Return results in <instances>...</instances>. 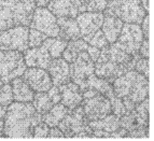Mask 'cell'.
I'll return each mask as SVG.
<instances>
[{
    "label": "cell",
    "mask_w": 154,
    "mask_h": 141,
    "mask_svg": "<svg viewBox=\"0 0 154 141\" xmlns=\"http://www.w3.org/2000/svg\"><path fill=\"white\" fill-rule=\"evenodd\" d=\"M48 38L45 33L37 30L35 28H29L28 31V48H37L42 45L44 40Z\"/></svg>",
    "instance_id": "obj_28"
},
{
    "label": "cell",
    "mask_w": 154,
    "mask_h": 141,
    "mask_svg": "<svg viewBox=\"0 0 154 141\" xmlns=\"http://www.w3.org/2000/svg\"><path fill=\"white\" fill-rule=\"evenodd\" d=\"M21 77L33 92H46L53 85L49 72L43 68L28 67Z\"/></svg>",
    "instance_id": "obj_14"
},
{
    "label": "cell",
    "mask_w": 154,
    "mask_h": 141,
    "mask_svg": "<svg viewBox=\"0 0 154 141\" xmlns=\"http://www.w3.org/2000/svg\"><path fill=\"white\" fill-rule=\"evenodd\" d=\"M107 0H88L85 5L88 12H103L107 7Z\"/></svg>",
    "instance_id": "obj_32"
},
{
    "label": "cell",
    "mask_w": 154,
    "mask_h": 141,
    "mask_svg": "<svg viewBox=\"0 0 154 141\" xmlns=\"http://www.w3.org/2000/svg\"><path fill=\"white\" fill-rule=\"evenodd\" d=\"M88 0H49L48 9L58 16L75 17L81 12H85V5Z\"/></svg>",
    "instance_id": "obj_15"
},
{
    "label": "cell",
    "mask_w": 154,
    "mask_h": 141,
    "mask_svg": "<svg viewBox=\"0 0 154 141\" xmlns=\"http://www.w3.org/2000/svg\"><path fill=\"white\" fill-rule=\"evenodd\" d=\"M60 95H62V103L68 109H73L81 105L83 100L82 90L75 82H68L58 86Z\"/></svg>",
    "instance_id": "obj_20"
},
{
    "label": "cell",
    "mask_w": 154,
    "mask_h": 141,
    "mask_svg": "<svg viewBox=\"0 0 154 141\" xmlns=\"http://www.w3.org/2000/svg\"><path fill=\"white\" fill-rule=\"evenodd\" d=\"M88 46V43L86 41H84L82 38H78L75 40H70L67 43L66 49L63 52V58L66 60L67 63H72L77 58V56L79 55V53L83 51H86Z\"/></svg>",
    "instance_id": "obj_25"
},
{
    "label": "cell",
    "mask_w": 154,
    "mask_h": 141,
    "mask_svg": "<svg viewBox=\"0 0 154 141\" xmlns=\"http://www.w3.org/2000/svg\"><path fill=\"white\" fill-rule=\"evenodd\" d=\"M11 82H12L11 87H12L13 99L15 101H20V103H31L32 101L35 92L22 79V77L15 78Z\"/></svg>",
    "instance_id": "obj_24"
},
{
    "label": "cell",
    "mask_w": 154,
    "mask_h": 141,
    "mask_svg": "<svg viewBox=\"0 0 154 141\" xmlns=\"http://www.w3.org/2000/svg\"><path fill=\"white\" fill-rule=\"evenodd\" d=\"M5 111H7V107H5V106H1V105H0V121L3 120V118H5Z\"/></svg>",
    "instance_id": "obj_41"
},
{
    "label": "cell",
    "mask_w": 154,
    "mask_h": 141,
    "mask_svg": "<svg viewBox=\"0 0 154 141\" xmlns=\"http://www.w3.org/2000/svg\"><path fill=\"white\" fill-rule=\"evenodd\" d=\"M28 26H14L0 30V50L24 52L28 49Z\"/></svg>",
    "instance_id": "obj_9"
},
{
    "label": "cell",
    "mask_w": 154,
    "mask_h": 141,
    "mask_svg": "<svg viewBox=\"0 0 154 141\" xmlns=\"http://www.w3.org/2000/svg\"><path fill=\"white\" fill-rule=\"evenodd\" d=\"M88 126L94 137H108V138H112L116 130L121 127L120 118L112 113L100 120L88 121Z\"/></svg>",
    "instance_id": "obj_17"
},
{
    "label": "cell",
    "mask_w": 154,
    "mask_h": 141,
    "mask_svg": "<svg viewBox=\"0 0 154 141\" xmlns=\"http://www.w3.org/2000/svg\"><path fill=\"white\" fill-rule=\"evenodd\" d=\"M105 14L103 12H81L75 16L80 28V35L84 41L88 42L94 33L101 28Z\"/></svg>",
    "instance_id": "obj_13"
},
{
    "label": "cell",
    "mask_w": 154,
    "mask_h": 141,
    "mask_svg": "<svg viewBox=\"0 0 154 141\" xmlns=\"http://www.w3.org/2000/svg\"><path fill=\"white\" fill-rule=\"evenodd\" d=\"M46 70L51 77L52 83L55 86H60V85L71 81L69 63H67L62 57L52 59Z\"/></svg>",
    "instance_id": "obj_18"
},
{
    "label": "cell",
    "mask_w": 154,
    "mask_h": 141,
    "mask_svg": "<svg viewBox=\"0 0 154 141\" xmlns=\"http://www.w3.org/2000/svg\"><path fill=\"white\" fill-rule=\"evenodd\" d=\"M88 43V45L95 46V48H98V49L101 50L108 45L109 42L107 41V39H106L105 35H103V32L101 31V29H99V30H97L94 33V36L91 38V40Z\"/></svg>",
    "instance_id": "obj_30"
},
{
    "label": "cell",
    "mask_w": 154,
    "mask_h": 141,
    "mask_svg": "<svg viewBox=\"0 0 154 141\" xmlns=\"http://www.w3.org/2000/svg\"><path fill=\"white\" fill-rule=\"evenodd\" d=\"M80 88H81L82 92L85 90H88V88H94V90H96L98 93L105 95L106 97L109 98V99H111V98H113L116 96L114 93H113L112 84H111L109 81H107L106 79L97 77L95 73L91 75L90 77L86 79L84 84H83L82 86H80Z\"/></svg>",
    "instance_id": "obj_23"
},
{
    "label": "cell",
    "mask_w": 154,
    "mask_h": 141,
    "mask_svg": "<svg viewBox=\"0 0 154 141\" xmlns=\"http://www.w3.org/2000/svg\"><path fill=\"white\" fill-rule=\"evenodd\" d=\"M103 14L114 15L124 23L141 24L146 12L140 0H111L107 3Z\"/></svg>",
    "instance_id": "obj_6"
},
{
    "label": "cell",
    "mask_w": 154,
    "mask_h": 141,
    "mask_svg": "<svg viewBox=\"0 0 154 141\" xmlns=\"http://www.w3.org/2000/svg\"><path fill=\"white\" fill-rule=\"evenodd\" d=\"M24 60L27 67H38L46 69L53 58L50 55L49 51L42 44L37 48H28L24 51Z\"/></svg>",
    "instance_id": "obj_19"
},
{
    "label": "cell",
    "mask_w": 154,
    "mask_h": 141,
    "mask_svg": "<svg viewBox=\"0 0 154 141\" xmlns=\"http://www.w3.org/2000/svg\"><path fill=\"white\" fill-rule=\"evenodd\" d=\"M69 109L65 107L63 103H56L46 113H44L42 115V121L49 127H54V126H57L60 121L64 118V116L67 114Z\"/></svg>",
    "instance_id": "obj_26"
},
{
    "label": "cell",
    "mask_w": 154,
    "mask_h": 141,
    "mask_svg": "<svg viewBox=\"0 0 154 141\" xmlns=\"http://www.w3.org/2000/svg\"><path fill=\"white\" fill-rule=\"evenodd\" d=\"M139 57L140 55H129L118 48L114 43H110L100 50L99 57L94 63V73L97 77L106 79L112 84L116 78L134 69L135 63Z\"/></svg>",
    "instance_id": "obj_2"
},
{
    "label": "cell",
    "mask_w": 154,
    "mask_h": 141,
    "mask_svg": "<svg viewBox=\"0 0 154 141\" xmlns=\"http://www.w3.org/2000/svg\"><path fill=\"white\" fill-rule=\"evenodd\" d=\"M42 122L31 103H11L3 118V136L11 138H31L33 129Z\"/></svg>",
    "instance_id": "obj_1"
},
{
    "label": "cell",
    "mask_w": 154,
    "mask_h": 141,
    "mask_svg": "<svg viewBox=\"0 0 154 141\" xmlns=\"http://www.w3.org/2000/svg\"><path fill=\"white\" fill-rule=\"evenodd\" d=\"M57 25L59 28V38L65 39L67 41L81 38L79 25H78L77 20L75 17L58 16L57 17Z\"/></svg>",
    "instance_id": "obj_21"
},
{
    "label": "cell",
    "mask_w": 154,
    "mask_h": 141,
    "mask_svg": "<svg viewBox=\"0 0 154 141\" xmlns=\"http://www.w3.org/2000/svg\"><path fill=\"white\" fill-rule=\"evenodd\" d=\"M26 68L23 52L0 50V79L3 83H9L21 77Z\"/></svg>",
    "instance_id": "obj_7"
},
{
    "label": "cell",
    "mask_w": 154,
    "mask_h": 141,
    "mask_svg": "<svg viewBox=\"0 0 154 141\" xmlns=\"http://www.w3.org/2000/svg\"><path fill=\"white\" fill-rule=\"evenodd\" d=\"M35 3H36L37 7H42V8H45L49 5V0H35Z\"/></svg>",
    "instance_id": "obj_39"
},
{
    "label": "cell",
    "mask_w": 154,
    "mask_h": 141,
    "mask_svg": "<svg viewBox=\"0 0 154 141\" xmlns=\"http://www.w3.org/2000/svg\"><path fill=\"white\" fill-rule=\"evenodd\" d=\"M86 52H88V54L90 55L91 59H92L94 63L97 60V58L99 57V55H100V49H98V48H95V46H92V45H88V46Z\"/></svg>",
    "instance_id": "obj_37"
},
{
    "label": "cell",
    "mask_w": 154,
    "mask_h": 141,
    "mask_svg": "<svg viewBox=\"0 0 154 141\" xmlns=\"http://www.w3.org/2000/svg\"><path fill=\"white\" fill-rule=\"evenodd\" d=\"M0 137H3V120L0 121Z\"/></svg>",
    "instance_id": "obj_42"
},
{
    "label": "cell",
    "mask_w": 154,
    "mask_h": 141,
    "mask_svg": "<svg viewBox=\"0 0 154 141\" xmlns=\"http://www.w3.org/2000/svg\"><path fill=\"white\" fill-rule=\"evenodd\" d=\"M2 85H3V82H2V81H1V79H0V87L2 86Z\"/></svg>",
    "instance_id": "obj_43"
},
{
    "label": "cell",
    "mask_w": 154,
    "mask_h": 141,
    "mask_svg": "<svg viewBox=\"0 0 154 141\" xmlns=\"http://www.w3.org/2000/svg\"><path fill=\"white\" fill-rule=\"evenodd\" d=\"M29 26L30 28L45 33L48 37H58L59 28L57 25V17L46 7H36Z\"/></svg>",
    "instance_id": "obj_10"
},
{
    "label": "cell",
    "mask_w": 154,
    "mask_h": 141,
    "mask_svg": "<svg viewBox=\"0 0 154 141\" xmlns=\"http://www.w3.org/2000/svg\"><path fill=\"white\" fill-rule=\"evenodd\" d=\"M64 133V137L73 138H90L93 133L88 126V120L84 114L82 106L80 105L73 109H69L57 125Z\"/></svg>",
    "instance_id": "obj_5"
},
{
    "label": "cell",
    "mask_w": 154,
    "mask_h": 141,
    "mask_svg": "<svg viewBox=\"0 0 154 141\" xmlns=\"http://www.w3.org/2000/svg\"><path fill=\"white\" fill-rule=\"evenodd\" d=\"M134 69L137 72L143 75L144 77L149 78V58H144V57H139L135 63Z\"/></svg>",
    "instance_id": "obj_33"
},
{
    "label": "cell",
    "mask_w": 154,
    "mask_h": 141,
    "mask_svg": "<svg viewBox=\"0 0 154 141\" xmlns=\"http://www.w3.org/2000/svg\"><path fill=\"white\" fill-rule=\"evenodd\" d=\"M48 137L49 138H63L64 133H63V131L57 126H54V127H50Z\"/></svg>",
    "instance_id": "obj_38"
},
{
    "label": "cell",
    "mask_w": 154,
    "mask_h": 141,
    "mask_svg": "<svg viewBox=\"0 0 154 141\" xmlns=\"http://www.w3.org/2000/svg\"><path fill=\"white\" fill-rule=\"evenodd\" d=\"M109 1H111V0H107V2H109Z\"/></svg>",
    "instance_id": "obj_44"
},
{
    "label": "cell",
    "mask_w": 154,
    "mask_h": 141,
    "mask_svg": "<svg viewBox=\"0 0 154 141\" xmlns=\"http://www.w3.org/2000/svg\"><path fill=\"white\" fill-rule=\"evenodd\" d=\"M13 93L11 84L5 83V85L0 87V105L8 107L11 103H13Z\"/></svg>",
    "instance_id": "obj_29"
},
{
    "label": "cell",
    "mask_w": 154,
    "mask_h": 141,
    "mask_svg": "<svg viewBox=\"0 0 154 141\" xmlns=\"http://www.w3.org/2000/svg\"><path fill=\"white\" fill-rule=\"evenodd\" d=\"M140 3L141 5L143 7V9L146 10V13H149V10H150V5H149V0H140Z\"/></svg>",
    "instance_id": "obj_40"
},
{
    "label": "cell",
    "mask_w": 154,
    "mask_h": 141,
    "mask_svg": "<svg viewBox=\"0 0 154 141\" xmlns=\"http://www.w3.org/2000/svg\"><path fill=\"white\" fill-rule=\"evenodd\" d=\"M113 93L122 99L127 111L135 109L137 103L149 96V78L131 69L112 82Z\"/></svg>",
    "instance_id": "obj_3"
},
{
    "label": "cell",
    "mask_w": 154,
    "mask_h": 141,
    "mask_svg": "<svg viewBox=\"0 0 154 141\" xmlns=\"http://www.w3.org/2000/svg\"><path fill=\"white\" fill-rule=\"evenodd\" d=\"M139 55L144 58H149L150 56V45H149V39H143L141 45L139 48Z\"/></svg>",
    "instance_id": "obj_36"
},
{
    "label": "cell",
    "mask_w": 154,
    "mask_h": 141,
    "mask_svg": "<svg viewBox=\"0 0 154 141\" xmlns=\"http://www.w3.org/2000/svg\"><path fill=\"white\" fill-rule=\"evenodd\" d=\"M62 95L59 92L58 86L52 85L51 88L46 92H36L33 95L32 99V106L37 110V112L43 115L50 109L56 103H60Z\"/></svg>",
    "instance_id": "obj_16"
},
{
    "label": "cell",
    "mask_w": 154,
    "mask_h": 141,
    "mask_svg": "<svg viewBox=\"0 0 154 141\" xmlns=\"http://www.w3.org/2000/svg\"><path fill=\"white\" fill-rule=\"evenodd\" d=\"M81 106L88 121L100 120L112 113L110 99L100 93H97L91 98H84Z\"/></svg>",
    "instance_id": "obj_11"
},
{
    "label": "cell",
    "mask_w": 154,
    "mask_h": 141,
    "mask_svg": "<svg viewBox=\"0 0 154 141\" xmlns=\"http://www.w3.org/2000/svg\"><path fill=\"white\" fill-rule=\"evenodd\" d=\"M140 27H141L142 33H143L144 39H149L150 37V15L149 13H146V16L142 20L141 24H140Z\"/></svg>",
    "instance_id": "obj_35"
},
{
    "label": "cell",
    "mask_w": 154,
    "mask_h": 141,
    "mask_svg": "<svg viewBox=\"0 0 154 141\" xmlns=\"http://www.w3.org/2000/svg\"><path fill=\"white\" fill-rule=\"evenodd\" d=\"M124 22L121 21L119 17L114 15H109V14H105L103 17V25H101V31L105 35L107 41L110 43L116 41L119 35L121 32V29L123 27Z\"/></svg>",
    "instance_id": "obj_22"
},
{
    "label": "cell",
    "mask_w": 154,
    "mask_h": 141,
    "mask_svg": "<svg viewBox=\"0 0 154 141\" xmlns=\"http://www.w3.org/2000/svg\"><path fill=\"white\" fill-rule=\"evenodd\" d=\"M36 7L35 0H0V30L29 26Z\"/></svg>",
    "instance_id": "obj_4"
},
{
    "label": "cell",
    "mask_w": 154,
    "mask_h": 141,
    "mask_svg": "<svg viewBox=\"0 0 154 141\" xmlns=\"http://www.w3.org/2000/svg\"><path fill=\"white\" fill-rule=\"evenodd\" d=\"M50 127L44 123L43 121L40 122L38 125L35 127L32 133V137L35 138H46L48 137V133H49Z\"/></svg>",
    "instance_id": "obj_34"
},
{
    "label": "cell",
    "mask_w": 154,
    "mask_h": 141,
    "mask_svg": "<svg viewBox=\"0 0 154 141\" xmlns=\"http://www.w3.org/2000/svg\"><path fill=\"white\" fill-rule=\"evenodd\" d=\"M69 69L70 78H71L72 82H75L79 86H82L86 81V79L94 73L95 64L91 59L88 52L83 51L79 53V55L73 62L70 63Z\"/></svg>",
    "instance_id": "obj_12"
},
{
    "label": "cell",
    "mask_w": 154,
    "mask_h": 141,
    "mask_svg": "<svg viewBox=\"0 0 154 141\" xmlns=\"http://www.w3.org/2000/svg\"><path fill=\"white\" fill-rule=\"evenodd\" d=\"M110 103H111V109H112V113L114 115H116L119 118H121L122 115H124L127 110H126L125 106H124L123 101L122 99L118 98L116 96H114L113 98L110 99Z\"/></svg>",
    "instance_id": "obj_31"
},
{
    "label": "cell",
    "mask_w": 154,
    "mask_h": 141,
    "mask_svg": "<svg viewBox=\"0 0 154 141\" xmlns=\"http://www.w3.org/2000/svg\"><path fill=\"white\" fill-rule=\"evenodd\" d=\"M143 39V33L139 24L124 23L116 41L113 43L127 54L136 56L139 55V48Z\"/></svg>",
    "instance_id": "obj_8"
},
{
    "label": "cell",
    "mask_w": 154,
    "mask_h": 141,
    "mask_svg": "<svg viewBox=\"0 0 154 141\" xmlns=\"http://www.w3.org/2000/svg\"><path fill=\"white\" fill-rule=\"evenodd\" d=\"M67 43H68L67 40L59 38V37H48L42 44L49 51L52 58H57V57H62V54L64 50L66 49Z\"/></svg>",
    "instance_id": "obj_27"
}]
</instances>
